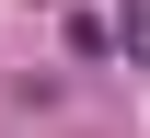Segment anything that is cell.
<instances>
[{
  "label": "cell",
  "mask_w": 150,
  "mask_h": 138,
  "mask_svg": "<svg viewBox=\"0 0 150 138\" xmlns=\"http://www.w3.org/2000/svg\"><path fill=\"white\" fill-rule=\"evenodd\" d=\"M115 46H127V69H150V0H127V12H115Z\"/></svg>",
  "instance_id": "cell-1"
}]
</instances>
